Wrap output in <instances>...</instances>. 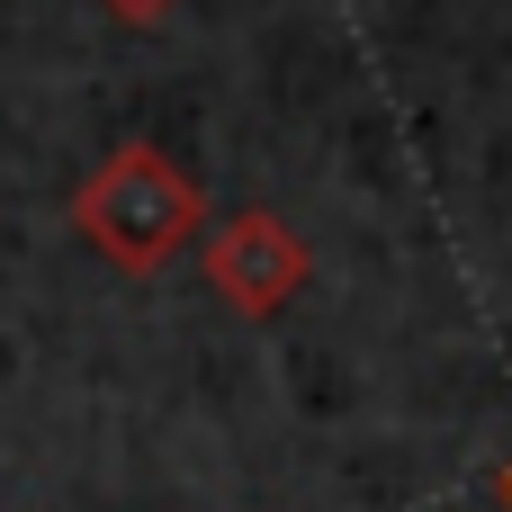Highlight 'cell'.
<instances>
[{"label":"cell","instance_id":"1","mask_svg":"<svg viewBox=\"0 0 512 512\" xmlns=\"http://www.w3.org/2000/svg\"><path fill=\"white\" fill-rule=\"evenodd\" d=\"M72 234L108 261V270H126V279H153L162 261H180L198 234H207V189L162 153V144H117L81 189H72Z\"/></svg>","mask_w":512,"mask_h":512},{"label":"cell","instance_id":"2","mask_svg":"<svg viewBox=\"0 0 512 512\" xmlns=\"http://www.w3.org/2000/svg\"><path fill=\"white\" fill-rule=\"evenodd\" d=\"M207 288L234 306V315H252V324H270L279 306H297V288L315 279V243L279 216V207H234V216H216L207 234Z\"/></svg>","mask_w":512,"mask_h":512},{"label":"cell","instance_id":"3","mask_svg":"<svg viewBox=\"0 0 512 512\" xmlns=\"http://www.w3.org/2000/svg\"><path fill=\"white\" fill-rule=\"evenodd\" d=\"M117 18H162V9H180V0H108Z\"/></svg>","mask_w":512,"mask_h":512},{"label":"cell","instance_id":"4","mask_svg":"<svg viewBox=\"0 0 512 512\" xmlns=\"http://www.w3.org/2000/svg\"><path fill=\"white\" fill-rule=\"evenodd\" d=\"M504 512H512V459H504Z\"/></svg>","mask_w":512,"mask_h":512}]
</instances>
